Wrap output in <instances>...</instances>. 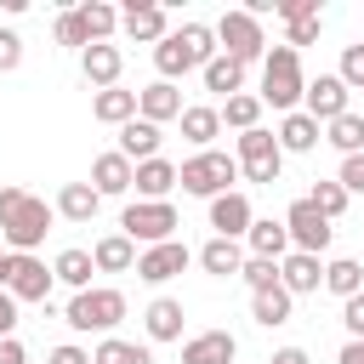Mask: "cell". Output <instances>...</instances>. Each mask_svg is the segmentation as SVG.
<instances>
[{
    "label": "cell",
    "instance_id": "obj_30",
    "mask_svg": "<svg viewBox=\"0 0 364 364\" xmlns=\"http://www.w3.org/2000/svg\"><path fill=\"white\" fill-rule=\"evenodd\" d=\"M216 131H222V108H205V102H188V108H182V136H188L199 154L216 142Z\"/></svg>",
    "mask_w": 364,
    "mask_h": 364
},
{
    "label": "cell",
    "instance_id": "obj_24",
    "mask_svg": "<svg viewBox=\"0 0 364 364\" xmlns=\"http://www.w3.org/2000/svg\"><path fill=\"white\" fill-rule=\"evenodd\" d=\"M136 245L125 239V233H102L97 245H91V262H97V273H131L136 267Z\"/></svg>",
    "mask_w": 364,
    "mask_h": 364
},
{
    "label": "cell",
    "instance_id": "obj_31",
    "mask_svg": "<svg viewBox=\"0 0 364 364\" xmlns=\"http://www.w3.org/2000/svg\"><path fill=\"white\" fill-rule=\"evenodd\" d=\"M199 267H205L210 279H239V267H245L239 239H210V245L199 250Z\"/></svg>",
    "mask_w": 364,
    "mask_h": 364
},
{
    "label": "cell",
    "instance_id": "obj_39",
    "mask_svg": "<svg viewBox=\"0 0 364 364\" xmlns=\"http://www.w3.org/2000/svg\"><path fill=\"white\" fill-rule=\"evenodd\" d=\"M239 279L250 284V296H256V290H273V284H279V262H267V256H245Z\"/></svg>",
    "mask_w": 364,
    "mask_h": 364
},
{
    "label": "cell",
    "instance_id": "obj_1",
    "mask_svg": "<svg viewBox=\"0 0 364 364\" xmlns=\"http://www.w3.org/2000/svg\"><path fill=\"white\" fill-rule=\"evenodd\" d=\"M57 222V205L34 199L28 188H0V239L17 250V256H34V245H46Z\"/></svg>",
    "mask_w": 364,
    "mask_h": 364
},
{
    "label": "cell",
    "instance_id": "obj_49",
    "mask_svg": "<svg viewBox=\"0 0 364 364\" xmlns=\"http://www.w3.org/2000/svg\"><path fill=\"white\" fill-rule=\"evenodd\" d=\"M0 364H28V353H23V341H17V336H6V341H0Z\"/></svg>",
    "mask_w": 364,
    "mask_h": 364
},
{
    "label": "cell",
    "instance_id": "obj_32",
    "mask_svg": "<svg viewBox=\"0 0 364 364\" xmlns=\"http://www.w3.org/2000/svg\"><path fill=\"white\" fill-rule=\"evenodd\" d=\"M324 290H330V296H341V301H353V296L364 290V262H353V256L324 262Z\"/></svg>",
    "mask_w": 364,
    "mask_h": 364
},
{
    "label": "cell",
    "instance_id": "obj_26",
    "mask_svg": "<svg viewBox=\"0 0 364 364\" xmlns=\"http://www.w3.org/2000/svg\"><path fill=\"white\" fill-rule=\"evenodd\" d=\"M290 307H296V296H290L284 284H273V290H256V296H250V318H256L262 330L290 324Z\"/></svg>",
    "mask_w": 364,
    "mask_h": 364
},
{
    "label": "cell",
    "instance_id": "obj_43",
    "mask_svg": "<svg viewBox=\"0 0 364 364\" xmlns=\"http://www.w3.org/2000/svg\"><path fill=\"white\" fill-rule=\"evenodd\" d=\"M23 68V34L0 28V74H17Z\"/></svg>",
    "mask_w": 364,
    "mask_h": 364
},
{
    "label": "cell",
    "instance_id": "obj_20",
    "mask_svg": "<svg viewBox=\"0 0 364 364\" xmlns=\"http://www.w3.org/2000/svg\"><path fill=\"white\" fill-rule=\"evenodd\" d=\"M142 324H148V341H182L188 313H182V301H176V296H154V301H148V313H142Z\"/></svg>",
    "mask_w": 364,
    "mask_h": 364
},
{
    "label": "cell",
    "instance_id": "obj_22",
    "mask_svg": "<svg viewBox=\"0 0 364 364\" xmlns=\"http://www.w3.org/2000/svg\"><path fill=\"white\" fill-rule=\"evenodd\" d=\"M159 142H165V136H159V125H154V119H142V114H136L131 125H119V154H125L131 165L159 159Z\"/></svg>",
    "mask_w": 364,
    "mask_h": 364
},
{
    "label": "cell",
    "instance_id": "obj_35",
    "mask_svg": "<svg viewBox=\"0 0 364 364\" xmlns=\"http://www.w3.org/2000/svg\"><path fill=\"white\" fill-rule=\"evenodd\" d=\"M91 364H154V353H148L142 341H125V336H102V341H97V353H91Z\"/></svg>",
    "mask_w": 364,
    "mask_h": 364
},
{
    "label": "cell",
    "instance_id": "obj_5",
    "mask_svg": "<svg viewBox=\"0 0 364 364\" xmlns=\"http://www.w3.org/2000/svg\"><path fill=\"white\" fill-rule=\"evenodd\" d=\"M68 330H80V336H108L119 318H125V296L114 290V284H91V290H74V301H68Z\"/></svg>",
    "mask_w": 364,
    "mask_h": 364
},
{
    "label": "cell",
    "instance_id": "obj_7",
    "mask_svg": "<svg viewBox=\"0 0 364 364\" xmlns=\"http://www.w3.org/2000/svg\"><path fill=\"white\" fill-rule=\"evenodd\" d=\"M239 171H245V182H279V171H284V148H279V136L273 131H245L239 136Z\"/></svg>",
    "mask_w": 364,
    "mask_h": 364
},
{
    "label": "cell",
    "instance_id": "obj_51",
    "mask_svg": "<svg viewBox=\"0 0 364 364\" xmlns=\"http://www.w3.org/2000/svg\"><path fill=\"white\" fill-rule=\"evenodd\" d=\"M336 364H364V341H347V347L336 353Z\"/></svg>",
    "mask_w": 364,
    "mask_h": 364
},
{
    "label": "cell",
    "instance_id": "obj_50",
    "mask_svg": "<svg viewBox=\"0 0 364 364\" xmlns=\"http://www.w3.org/2000/svg\"><path fill=\"white\" fill-rule=\"evenodd\" d=\"M267 364H313V358H307V347H279Z\"/></svg>",
    "mask_w": 364,
    "mask_h": 364
},
{
    "label": "cell",
    "instance_id": "obj_9",
    "mask_svg": "<svg viewBox=\"0 0 364 364\" xmlns=\"http://www.w3.org/2000/svg\"><path fill=\"white\" fill-rule=\"evenodd\" d=\"M51 267L40 262V256H17V250H6V290H11V301H46L51 296Z\"/></svg>",
    "mask_w": 364,
    "mask_h": 364
},
{
    "label": "cell",
    "instance_id": "obj_11",
    "mask_svg": "<svg viewBox=\"0 0 364 364\" xmlns=\"http://www.w3.org/2000/svg\"><path fill=\"white\" fill-rule=\"evenodd\" d=\"M347 85H341V74H318V80H307V97H301V114H313L318 125H330V119H341L347 114Z\"/></svg>",
    "mask_w": 364,
    "mask_h": 364
},
{
    "label": "cell",
    "instance_id": "obj_3",
    "mask_svg": "<svg viewBox=\"0 0 364 364\" xmlns=\"http://www.w3.org/2000/svg\"><path fill=\"white\" fill-rule=\"evenodd\" d=\"M245 171H239V159L233 154H222V148H205V154H193V159H182L176 165V182H182V193H199V199H222V193H233V182H239Z\"/></svg>",
    "mask_w": 364,
    "mask_h": 364
},
{
    "label": "cell",
    "instance_id": "obj_41",
    "mask_svg": "<svg viewBox=\"0 0 364 364\" xmlns=\"http://www.w3.org/2000/svg\"><path fill=\"white\" fill-rule=\"evenodd\" d=\"M57 46H74V51H85V46H91V34H85L80 11H57Z\"/></svg>",
    "mask_w": 364,
    "mask_h": 364
},
{
    "label": "cell",
    "instance_id": "obj_8",
    "mask_svg": "<svg viewBox=\"0 0 364 364\" xmlns=\"http://www.w3.org/2000/svg\"><path fill=\"white\" fill-rule=\"evenodd\" d=\"M284 228H290V250H307V256H324V250H330V239H336V222H324V216L313 210V199H307V193L284 210Z\"/></svg>",
    "mask_w": 364,
    "mask_h": 364
},
{
    "label": "cell",
    "instance_id": "obj_2",
    "mask_svg": "<svg viewBox=\"0 0 364 364\" xmlns=\"http://www.w3.org/2000/svg\"><path fill=\"white\" fill-rule=\"evenodd\" d=\"M262 108H279V114H296V102L307 97V74H301V57L290 46H273L262 57Z\"/></svg>",
    "mask_w": 364,
    "mask_h": 364
},
{
    "label": "cell",
    "instance_id": "obj_36",
    "mask_svg": "<svg viewBox=\"0 0 364 364\" xmlns=\"http://www.w3.org/2000/svg\"><path fill=\"white\" fill-rule=\"evenodd\" d=\"M80 11V23H85V34H91V46H102L114 28H119V11L108 6V0H85V6H74Z\"/></svg>",
    "mask_w": 364,
    "mask_h": 364
},
{
    "label": "cell",
    "instance_id": "obj_37",
    "mask_svg": "<svg viewBox=\"0 0 364 364\" xmlns=\"http://www.w3.org/2000/svg\"><path fill=\"white\" fill-rule=\"evenodd\" d=\"M222 125H233L239 136H245V131H256V125H262V97H250V91L228 97V102H222Z\"/></svg>",
    "mask_w": 364,
    "mask_h": 364
},
{
    "label": "cell",
    "instance_id": "obj_23",
    "mask_svg": "<svg viewBox=\"0 0 364 364\" xmlns=\"http://www.w3.org/2000/svg\"><path fill=\"white\" fill-rule=\"evenodd\" d=\"M97 210H102V193L91 182H63L57 188V216L63 222H91Z\"/></svg>",
    "mask_w": 364,
    "mask_h": 364
},
{
    "label": "cell",
    "instance_id": "obj_6",
    "mask_svg": "<svg viewBox=\"0 0 364 364\" xmlns=\"http://www.w3.org/2000/svg\"><path fill=\"white\" fill-rule=\"evenodd\" d=\"M216 46H222V51H228L233 63H245V68L267 57V40H262V23H256V17L245 11V6H239V11H222V17H216Z\"/></svg>",
    "mask_w": 364,
    "mask_h": 364
},
{
    "label": "cell",
    "instance_id": "obj_16",
    "mask_svg": "<svg viewBox=\"0 0 364 364\" xmlns=\"http://www.w3.org/2000/svg\"><path fill=\"white\" fill-rule=\"evenodd\" d=\"M239 358V341L228 330H199L182 341V364H233Z\"/></svg>",
    "mask_w": 364,
    "mask_h": 364
},
{
    "label": "cell",
    "instance_id": "obj_21",
    "mask_svg": "<svg viewBox=\"0 0 364 364\" xmlns=\"http://www.w3.org/2000/svg\"><path fill=\"white\" fill-rule=\"evenodd\" d=\"M318 142H324V125H318L313 114H301V108H296V114H284V119H279V148H284V154H313Z\"/></svg>",
    "mask_w": 364,
    "mask_h": 364
},
{
    "label": "cell",
    "instance_id": "obj_38",
    "mask_svg": "<svg viewBox=\"0 0 364 364\" xmlns=\"http://www.w3.org/2000/svg\"><path fill=\"white\" fill-rule=\"evenodd\" d=\"M307 199H313V210H318L324 222H336V216L347 210V199H353V193H347L336 176H330V182H313V193H307Z\"/></svg>",
    "mask_w": 364,
    "mask_h": 364
},
{
    "label": "cell",
    "instance_id": "obj_19",
    "mask_svg": "<svg viewBox=\"0 0 364 364\" xmlns=\"http://www.w3.org/2000/svg\"><path fill=\"white\" fill-rule=\"evenodd\" d=\"M245 245H250V256L284 262V256H290V228H284V216H279V222H273V216H256L250 233H245Z\"/></svg>",
    "mask_w": 364,
    "mask_h": 364
},
{
    "label": "cell",
    "instance_id": "obj_10",
    "mask_svg": "<svg viewBox=\"0 0 364 364\" xmlns=\"http://www.w3.org/2000/svg\"><path fill=\"white\" fill-rule=\"evenodd\" d=\"M119 28H125V40H136V46H159V40L171 34V17H165L159 0H131V6L119 11Z\"/></svg>",
    "mask_w": 364,
    "mask_h": 364
},
{
    "label": "cell",
    "instance_id": "obj_45",
    "mask_svg": "<svg viewBox=\"0 0 364 364\" xmlns=\"http://www.w3.org/2000/svg\"><path fill=\"white\" fill-rule=\"evenodd\" d=\"M341 324H347L353 341H364V290H358L353 301H341Z\"/></svg>",
    "mask_w": 364,
    "mask_h": 364
},
{
    "label": "cell",
    "instance_id": "obj_42",
    "mask_svg": "<svg viewBox=\"0 0 364 364\" xmlns=\"http://www.w3.org/2000/svg\"><path fill=\"white\" fill-rule=\"evenodd\" d=\"M318 28H324V17H296V23H284V46H290V51H301V46H313V40H318Z\"/></svg>",
    "mask_w": 364,
    "mask_h": 364
},
{
    "label": "cell",
    "instance_id": "obj_13",
    "mask_svg": "<svg viewBox=\"0 0 364 364\" xmlns=\"http://www.w3.org/2000/svg\"><path fill=\"white\" fill-rule=\"evenodd\" d=\"M119 68H125V51H119L114 40H102V46H85V51H80V74H85V85H97V91L119 85Z\"/></svg>",
    "mask_w": 364,
    "mask_h": 364
},
{
    "label": "cell",
    "instance_id": "obj_29",
    "mask_svg": "<svg viewBox=\"0 0 364 364\" xmlns=\"http://www.w3.org/2000/svg\"><path fill=\"white\" fill-rule=\"evenodd\" d=\"M91 119H102V125H131V119H136V91H119V85L97 91V97H91Z\"/></svg>",
    "mask_w": 364,
    "mask_h": 364
},
{
    "label": "cell",
    "instance_id": "obj_48",
    "mask_svg": "<svg viewBox=\"0 0 364 364\" xmlns=\"http://www.w3.org/2000/svg\"><path fill=\"white\" fill-rule=\"evenodd\" d=\"M17 330V301H11V290H0V341Z\"/></svg>",
    "mask_w": 364,
    "mask_h": 364
},
{
    "label": "cell",
    "instance_id": "obj_4",
    "mask_svg": "<svg viewBox=\"0 0 364 364\" xmlns=\"http://www.w3.org/2000/svg\"><path fill=\"white\" fill-rule=\"evenodd\" d=\"M176 205L171 199H131L119 210V233L136 245V250H154V245H171L176 239Z\"/></svg>",
    "mask_w": 364,
    "mask_h": 364
},
{
    "label": "cell",
    "instance_id": "obj_27",
    "mask_svg": "<svg viewBox=\"0 0 364 364\" xmlns=\"http://www.w3.org/2000/svg\"><path fill=\"white\" fill-rule=\"evenodd\" d=\"M154 68H159V80H171V85H176V74H193L199 63H193V51L182 46V34L171 28V34L154 46Z\"/></svg>",
    "mask_w": 364,
    "mask_h": 364
},
{
    "label": "cell",
    "instance_id": "obj_12",
    "mask_svg": "<svg viewBox=\"0 0 364 364\" xmlns=\"http://www.w3.org/2000/svg\"><path fill=\"white\" fill-rule=\"evenodd\" d=\"M188 262H193V250H188L182 239H171V245H154V250L136 256V279H142V284H171Z\"/></svg>",
    "mask_w": 364,
    "mask_h": 364
},
{
    "label": "cell",
    "instance_id": "obj_14",
    "mask_svg": "<svg viewBox=\"0 0 364 364\" xmlns=\"http://www.w3.org/2000/svg\"><path fill=\"white\" fill-rule=\"evenodd\" d=\"M131 182H136V165H131L119 148H108V154H97V159H91V188H97L102 199L131 193Z\"/></svg>",
    "mask_w": 364,
    "mask_h": 364
},
{
    "label": "cell",
    "instance_id": "obj_47",
    "mask_svg": "<svg viewBox=\"0 0 364 364\" xmlns=\"http://www.w3.org/2000/svg\"><path fill=\"white\" fill-rule=\"evenodd\" d=\"M46 364H91V353L85 347H74V341H63V347H51V358Z\"/></svg>",
    "mask_w": 364,
    "mask_h": 364
},
{
    "label": "cell",
    "instance_id": "obj_34",
    "mask_svg": "<svg viewBox=\"0 0 364 364\" xmlns=\"http://www.w3.org/2000/svg\"><path fill=\"white\" fill-rule=\"evenodd\" d=\"M51 273H57L63 284H74V290H91V273H97V262H91V250H80V245H68V250H57V262H51Z\"/></svg>",
    "mask_w": 364,
    "mask_h": 364
},
{
    "label": "cell",
    "instance_id": "obj_33",
    "mask_svg": "<svg viewBox=\"0 0 364 364\" xmlns=\"http://www.w3.org/2000/svg\"><path fill=\"white\" fill-rule=\"evenodd\" d=\"M324 142H330V148H336L341 159L364 154V114H353V108H347L341 119H330V125H324Z\"/></svg>",
    "mask_w": 364,
    "mask_h": 364
},
{
    "label": "cell",
    "instance_id": "obj_17",
    "mask_svg": "<svg viewBox=\"0 0 364 364\" xmlns=\"http://www.w3.org/2000/svg\"><path fill=\"white\" fill-rule=\"evenodd\" d=\"M279 284H284L290 296H313V290L324 284V262L307 256V250H290V256L279 262Z\"/></svg>",
    "mask_w": 364,
    "mask_h": 364
},
{
    "label": "cell",
    "instance_id": "obj_15",
    "mask_svg": "<svg viewBox=\"0 0 364 364\" xmlns=\"http://www.w3.org/2000/svg\"><path fill=\"white\" fill-rule=\"evenodd\" d=\"M250 222H256V210H250V199H245L239 188L222 193V199H210V228H216V239H245Z\"/></svg>",
    "mask_w": 364,
    "mask_h": 364
},
{
    "label": "cell",
    "instance_id": "obj_52",
    "mask_svg": "<svg viewBox=\"0 0 364 364\" xmlns=\"http://www.w3.org/2000/svg\"><path fill=\"white\" fill-rule=\"evenodd\" d=\"M0 290H6V250H0Z\"/></svg>",
    "mask_w": 364,
    "mask_h": 364
},
{
    "label": "cell",
    "instance_id": "obj_40",
    "mask_svg": "<svg viewBox=\"0 0 364 364\" xmlns=\"http://www.w3.org/2000/svg\"><path fill=\"white\" fill-rule=\"evenodd\" d=\"M336 74H341L347 91H364V40H358V46H341V68H336Z\"/></svg>",
    "mask_w": 364,
    "mask_h": 364
},
{
    "label": "cell",
    "instance_id": "obj_25",
    "mask_svg": "<svg viewBox=\"0 0 364 364\" xmlns=\"http://www.w3.org/2000/svg\"><path fill=\"white\" fill-rule=\"evenodd\" d=\"M131 188H136V199H165V193L182 188V182H176V165L159 154V159H142V165H136V182H131Z\"/></svg>",
    "mask_w": 364,
    "mask_h": 364
},
{
    "label": "cell",
    "instance_id": "obj_44",
    "mask_svg": "<svg viewBox=\"0 0 364 364\" xmlns=\"http://www.w3.org/2000/svg\"><path fill=\"white\" fill-rule=\"evenodd\" d=\"M336 182H341L347 193H364V154H353V159H341V171H336Z\"/></svg>",
    "mask_w": 364,
    "mask_h": 364
},
{
    "label": "cell",
    "instance_id": "obj_18",
    "mask_svg": "<svg viewBox=\"0 0 364 364\" xmlns=\"http://www.w3.org/2000/svg\"><path fill=\"white\" fill-rule=\"evenodd\" d=\"M136 114H142V119H154V125L182 119V91H176L171 80H154V85H142V91H136Z\"/></svg>",
    "mask_w": 364,
    "mask_h": 364
},
{
    "label": "cell",
    "instance_id": "obj_28",
    "mask_svg": "<svg viewBox=\"0 0 364 364\" xmlns=\"http://www.w3.org/2000/svg\"><path fill=\"white\" fill-rule=\"evenodd\" d=\"M199 74H205V91H216V97H222V102H228V97H239V91H245V63H233V57H228V51H222V57H210V63H205V68H199Z\"/></svg>",
    "mask_w": 364,
    "mask_h": 364
},
{
    "label": "cell",
    "instance_id": "obj_46",
    "mask_svg": "<svg viewBox=\"0 0 364 364\" xmlns=\"http://www.w3.org/2000/svg\"><path fill=\"white\" fill-rule=\"evenodd\" d=\"M279 17L296 23V17H318V0H279Z\"/></svg>",
    "mask_w": 364,
    "mask_h": 364
}]
</instances>
